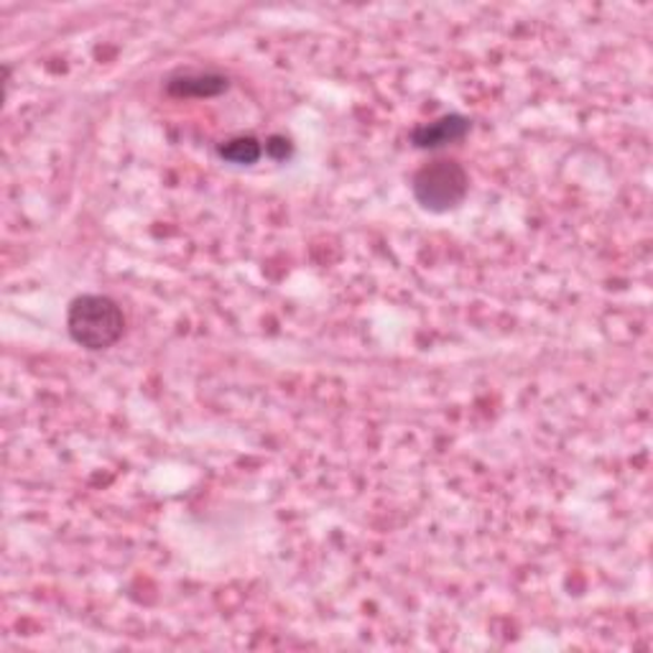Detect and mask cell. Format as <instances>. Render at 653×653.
Segmentation results:
<instances>
[{
	"label": "cell",
	"mask_w": 653,
	"mask_h": 653,
	"mask_svg": "<svg viewBox=\"0 0 653 653\" xmlns=\"http://www.w3.org/2000/svg\"><path fill=\"white\" fill-rule=\"evenodd\" d=\"M263 143L253 135H235L218 145V157L233 167H253L263 157Z\"/></svg>",
	"instance_id": "5"
},
{
	"label": "cell",
	"mask_w": 653,
	"mask_h": 653,
	"mask_svg": "<svg viewBox=\"0 0 653 653\" xmlns=\"http://www.w3.org/2000/svg\"><path fill=\"white\" fill-rule=\"evenodd\" d=\"M163 88L171 98H218L230 88V80L220 72L187 70L171 74Z\"/></svg>",
	"instance_id": "4"
},
{
	"label": "cell",
	"mask_w": 653,
	"mask_h": 653,
	"mask_svg": "<svg viewBox=\"0 0 653 653\" xmlns=\"http://www.w3.org/2000/svg\"><path fill=\"white\" fill-rule=\"evenodd\" d=\"M67 330L77 345L92 352L113 348L125 332V314L115 299L82 294L67 309Z\"/></svg>",
	"instance_id": "1"
},
{
	"label": "cell",
	"mask_w": 653,
	"mask_h": 653,
	"mask_svg": "<svg viewBox=\"0 0 653 653\" xmlns=\"http://www.w3.org/2000/svg\"><path fill=\"white\" fill-rule=\"evenodd\" d=\"M263 151L269 153L271 159H277V161H287V159L291 157V143H289L287 139H283V135H273V139L265 141Z\"/></svg>",
	"instance_id": "6"
},
{
	"label": "cell",
	"mask_w": 653,
	"mask_h": 653,
	"mask_svg": "<svg viewBox=\"0 0 653 653\" xmlns=\"http://www.w3.org/2000/svg\"><path fill=\"white\" fill-rule=\"evenodd\" d=\"M472 131V120L468 115L450 113L432 120V123H421L411 131V145L421 151H436L444 145L460 143Z\"/></svg>",
	"instance_id": "3"
},
{
	"label": "cell",
	"mask_w": 653,
	"mask_h": 653,
	"mask_svg": "<svg viewBox=\"0 0 653 653\" xmlns=\"http://www.w3.org/2000/svg\"><path fill=\"white\" fill-rule=\"evenodd\" d=\"M411 192L421 210L444 214L465 202L470 177L465 167L454 159H436L421 167L411 179Z\"/></svg>",
	"instance_id": "2"
}]
</instances>
